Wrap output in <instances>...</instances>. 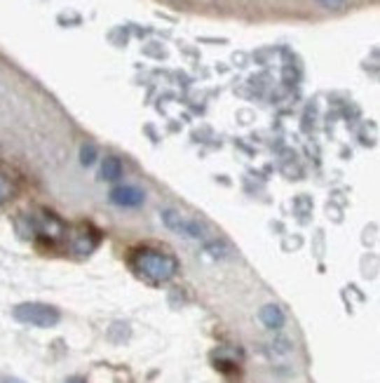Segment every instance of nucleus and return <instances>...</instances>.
Instances as JSON below:
<instances>
[{
	"instance_id": "nucleus-3",
	"label": "nucleus",
	"mask_w": 380,
	"mask_h": 383,
	"mask_svg": "<svg viewBox=\"0 0 380 383\" xmlns=\"http://www.w3.org/2000/svg\"><path fill=\"white\" fill-rule=\"evenodd\" d=\"M29 226H31V233H36V235H40V238L50 240V243H57V240H62L66 235L64 221L59 217H55V214L48 212V210L33 212L29 217Z\"/></svg>"
},
{
	"instance_id": "nucleus-13",
	"label": "nucleus",
	"mask_w": 380,
	"mask_h": 383,
	"mask_svg": "<svg viewBox=\"0 0 380 383\" xmlns=\"http://www.w3.org/2000/svg\"><path fill=\"white\" fill-rule=\"evenodd\" d=\"M0 383H22V381H17V379H3Z\"/></svg>"
},
{
	"instance_id": "nucleus-10",
	"label": "nucleus",
	"mask_w": 380,
	"mask_h": 383,
	"mask_svg": "<svg viewBox=\"0 0 380 383\" xmlns=\"http://www.w3.org/2000/svg\"><path fill=\"white\" fill-rule=\"evenodd\" d=\"M99 153H97V146L94 144H85L83 149H80V165L83 167H92L97 163Z\"/></svg>"
},
{
	"instance_id": "nucleus-6",
	"label": "nucleus",
	"mask_w": 380,
	"mask_h": 383,
	"mask_svg": "<svg viewBox=\"0 0 380 383\" xmlns=\"http://www.w3.org/2000/svg\"><path fill=\"white\" fill-rule=\"evenodd\" d=\"M111 203L118 207H127V210H134L146 203V193L136 186H115L111 191Z\"/></svg>"
},
{
	"instance_id": "nucleus-7",
	"label": "nucleus",
	"mask_w": 380,
	"mask_h": 383,
	"mask_svg": "<svg viewBox=\"0 0 380 383\" xmlns=\"http://www.w3.org/2000/svg\"><path fill=\"white\" fill-rule=\"evenodd\" d=\"M258 320H261L268 329H272V332L282 329V327H284V322H286L284 311H282L279 306H275V304L263 306V308H261V313H258Z\"/></svg>"
},
{
	"instance_id": "nucleus-1",
	"label": "nucleus",
	"mask_w": 380,
	"mask_h": 383,
	"mask_svg": "<svg viewBox=\"0 0 380 383\" xmlns=\"http://www.w3.org/2000/svg\"><path fill=\"white\" fill-rule=\"evenodd\" d=\"M129 268L134 271V275L150 282V285H164V282L176 278L178 261L167 252L153 250V247H139L132 252Z\"/></svg>"
},
{
	"instance_id": "nucleus-9",
	"label": "nucleus",
	"mask_w": 380,
	"mask_h": 383,
	"mask_svg": "<svg viewBox=\"0 0 380 383\" xmlns=\"http://www.w3.org/2000/svg\"><path fill=\"white\" fill-rule=\"evenodd\" d=\"M15 193H17L15 181H12V179L8 177V174L0 172V205H5L8 200L15 198Z\"/></svg>"
},
{
	"instance_id": "nucleus-12",
	"label": "nucleus",
	"mask_w": 380,
	"mask_h": 383,
	"mask_svg": "<svg viewBox=\"0 0 380 383\" xmlns=\"http://www.w3.org/2000/svg\"><path fill=\"white\" fill-rule=\"evenodd\" d=\"M66 383H85V379H83V376H71Z\"/></svg>"
},
{
	"instance_id": "nucleus-8",
	"label": "nucleus",
	"mask_w": 380,
	"mask_h": 383,
	"mask_svg": "<svg viewBox=\"0 0 380 383\" xmlns=\"http://www.w3.org/2000/svg\"><path fill=\"white\" fill-rule=\"evenodd\" d=\"M122 163H120V158L115 156H106L104 163H101V177L108 181V184H115V181L122 179Z\"/></svg>"
},
{
	"instance_id": "nucleus-4",
	"label": "nucleus",
	"mask_w": 380,
	"mask_h": 383,
	"mask_svg": "<svg viewBox=\"0 0 380 383\" xmlns=\"http://www.w3.org/2000/svg\"><path fill=\"white\" fill-rule=\"evenodd\" d=\"M99 240H101V233H99L94 226L80 224L73 228L69 235V250L76 254V257H90L99 247Z\"/></svg>"
},
{
	"instance_id": "nucleus-2",
	"label": "nucleus",
	"mask_w": 380,
	"mask_h": 383,
	"mask_svg": "<svg viewBox=\"0 0 380 383\" xmlns=\"http://www.w3.org/2000/svg\"><path fill=\"white\" fill-rule=\"evenodd\" d=\"M17 322H22V325H31V327H40V329H50L59 325V320H62V315L55 306L50 304H40V301H26V304H19L15 306V311H12Z\"/></svg>"
},
{
	"instance_id": "nucleus-5",
	"label": "nucleus",
	"mask_w": 380,
	"mask_h": 383,
	"mask_svg": "<svg viewBox=\"0 0 380 383\" xmlns=\"http://www.w3.org/2000/svg\"><path fill=\"white\" fill-rule=\"evenodd\" d=\"M160 219H162V224L169 228V231L183 235V238H190V240H202L204 238L202 224L195 221V219L183 217V214L176 212V210H164L162 214H160Z\"/></svg>"
},
{
	"instance_id": "nucleus-11",
	"label": "nucleus",
	"mask_w": 380,
	"mask_h": 383,
	"mask_svg": "<svg viewBox=\"0 0 380 383\" xmlns=\"http://www.w3.org/2000/svg\"><path fill=\"white\" fill-rule=\"evenodd\" d=\"M317 3L322 5L324 10H341V8H345L348 0H317Z\"/></svg>"
}]
</instances>
